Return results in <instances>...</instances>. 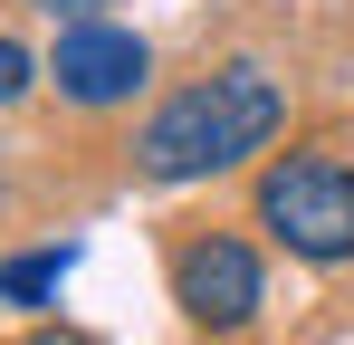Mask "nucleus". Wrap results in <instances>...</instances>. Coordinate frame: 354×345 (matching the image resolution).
<instances>
[{
  "mask_svg": "<svg viewBox=\"0 0 354 345\" xmlns=\"http://www.w3.org/2000/svg\"><path fill=\"white\" fill-rule=\"evenodd\" d=\"M173 307L201 326V336H239V326H259V307H268V269H259V249L239 240V230H192L173 249Z\"/></svg>",
  "mask_w": 354,
  "mask_h": 345,
  "instance_id": "3",
  "label": "nucleus"
},
{
  "mask_svg": "<svg viewBox=\"0 0 354 345\" xmlns=\"http://www.w3.org/2000/svg\"><path fill=\"white\" fill-rule=\"evenodd\" d=\"M39 19H58V29H77V19H106V0H29Z\"/></svg>",
  "mask_w": 354,
  "mask_h": 345,
  "instance_id": "7",
  "label": "nucleus"
},
{
  "mask_svg": "<svg viewBox=\"0 0 354 345\" xmlns=\"http://www.w3.org/2000/svg\"><path fill=\"white\" fill-rule=\"evenodd\" d=\"M67 269H77V240L29 249V259H0V307H48V297L67 288Z\"/></svg>",
  "mask_w": 354,
  "mask_h": 345,
  "instance_id": "5",
  "label": "nucleus"
},
{
  "mask_svg": "<svg viewBox=\"0 0 354 345\" xmlns=\"http://www.w3.org/2000/svg\"><path fill=\"white\" fill-rule=\"evenodd\" d=\"M288 125V96L259 57H221L211 77L173 87L134 134V172L144 182H211V172L268 154V134Z\"/></svg>",
  "mask_w": 354,
  "mask_h": 345,
  "instance_id": "1",
  "label": "nucleus"
},
{
  "mask_svg": "<svg viewBox=\"0 0 354 345\" xmlns=\"http://www.w3.org/2000/svg\"><path fill=\"white\" fill-rule=\"evenodd\" d=\"M259 230L306 269H345L354 259V154H326V144L278 154L259 172Z\"/></svg>",
  "mask_w": 354,
  "mask_h": 345,
  "instance_id": "2",
  "label": "nucleus"
},
{
  "mask_svg": "<svg viewBox=\"0 0 354 345\" xmlns=\"http://www.w3.org/2000/svg\"><path fill=\"white\" fill-rule=\"evenodd\" d=\"M48 77H58V96H67V106H124V96H144L153 48H144L134 29H115V19H77V29H58Z\"/></svg>",
  "mask_w": 354,
  "mask_h": 345,
  "instance_id": "4",
  "label": "nucleus"
},
{
  "mask_svg": "<svg viewBox=\"0 0 354 345\" xmlns=\"http://www.w3.org/2000/svg\"><path fill=\"white\" fill-rule=\"evenodd\" d=\"M29 87H39V57L19 48V39H0V106H19Z\"/></svg>",
  "mask_w": 354,
  "mask_h": 345,
  "instance_id": "6",
  "label": "nucleus"
},
{
  "mask_svg": "<svg viewBox=\"0 0 354 345\" xmlns=\"http://www.w3.org/2000/svg\"><path fill=\"white\" fill-rule=\"evenodd\" d=\"M0 202H10V192H0Z\"/></svg>",
  "mask_w": 354,
  "mask_h": 345,
  "instance_id": "8",
  "label": "nucleus"
}]
</instances>
